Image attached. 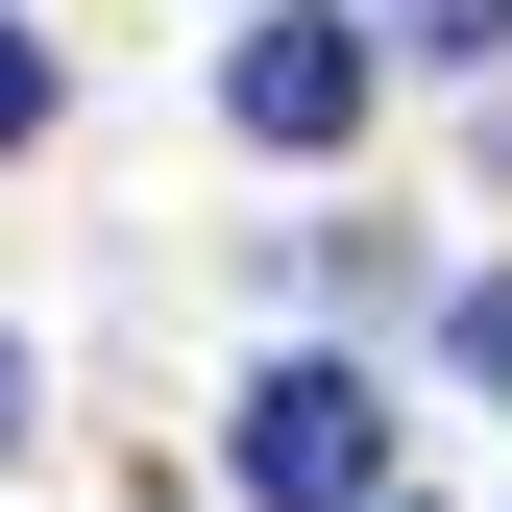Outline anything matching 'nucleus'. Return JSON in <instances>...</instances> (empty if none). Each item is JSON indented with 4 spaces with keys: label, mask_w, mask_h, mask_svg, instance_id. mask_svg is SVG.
I'll list each match as a JSON object with an SVG mask.
<instances>
[{
    "label": "nucleus",
    "mask_w": 512,
    "mask_h": 512,
    "mask_svg": "<svg viewBox=\"0 0 512 512\" xmlns=\"http://www.w3.org/2000/svg\"><path fill=\"white\" fill-rule=\"evenodd\" d=\"M244 488L269 512H366L391 488V391H366V366H269V391H244Z\"/></svg>",
    "instance_id": "obj_1"
},
{
    "label": "nucleus",
    "mask_w": 512,
    "mask_h": 512,
    "mask_svg": "<svg viewBox=\"0 0 512 512\" xmlns=\"http://www.w3.org/2000/svg\"><path fill=\"white\" fill-rule=\"evenodd\" d=\"M244 122L269 147H342L366 122V25H244Z\"/></svg>",
    "instance_id": "obj_2"
},
{
    "label": "nucleus",
    "mask_w": 512,
    "mask_h": 512,
    "mask_svg": "<svg viewBox=\"0 0 512 512\" xmlns=\"http://www.w3.org/2000/svg\"><path fill=\"white\" fill-rule=\"evenodd\" d=\"M25 122H49V49H25V25H0V147H25Z\"/></svg>",
    "instance_id": "obj_3"
},
{
    "label": "nucleus",
    "mask_w": 512,
    "mask_h": 512,
    "mask_svg": "<svg viewBox=\"0 0 512 512\" xmlns=\"http://www.w3.org/2000/svg\"><path fill=\"white\" fill-rule=\"evenodd\" d=\"M0 439H25V342H0Z\"/></svg>",
    "instance_id": "obj_4"
},
{
    "label": "nucleus",
    "mask_w": 512,
    "mask_h": 512,
    "mask_svg": "<svg viewBox=\"0 0 512 512\" xmlns=\"http://www.w3.org/2000/svg\"><path fill=\"white\" fill-rule=\"evenodd\" d=\"M366 512H391V488H366Z\"/></svg>",
    "instance_id": "obj_5"
}]
</instances>
